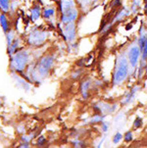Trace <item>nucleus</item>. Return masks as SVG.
Instances as JSON below:
<instances>
[{
  "instance_id": "nucleus-1",
  "label": "nucleus",
  "mask_w": 147,
  "mask_h": 148,
  "mask_svg": "<svg viewBox=\"0 0 147 148\" xmlns=\"http://www.w3.org/2000/svg\"><path fill=\"white\" fill-rule=\"evenodd\" d=\"M59 9L61 13L60 23L75 22L79 17V10L75 0H59Z\"/></svg>"
},
{
  "instance_id": "nucleus-2",
  "label": "nucleus",
  "mask_w": 147,
  "mask_h": 148,
  "mask_svg": "<svg viewBox=\"0 0 147 148\" xmlns=\"http://www.w3.org/2000/svg\"><path fill=\"white\" fill-rule=\"evenodd\" d=\"M29 55L26 50L15 52L11 56V62H10L11 69L15 72H23L29 62Z\"/></svg>"
},
{
  "instance_id": "nucleus-3",
  "label": "nucleus",
  "mask_w": 147,
  "mask_h": 148,
  "mask_svg": "<svg viewBox=\"0 0 147 148\" xmlns=\"http://www.w3.org/2000/svg\"><path fill=\"white\" fill-rule=\"evenodd\" d=\"M48 32L43 29H34L28 36L29 44L32 46H40L48 38Z\"/></svg>"
},
{
  "instance_id": "nucleus-4",
  "label": "nucleus",
  "mask_w": 147,
  "mask_h": 148,
  "mask_svg": "<svg viewBox=\"0 0 147 148\" xmlns=\"http://www.w3.org/2000/svg\"><path fill=\"white\" fill-rule=\"evenodd\" d=\"M54 64V56L53 55H44L43 57H41L40 60L38 61L36 71L37 75H40V77H45L49 71L51 70L52 66Z\"/></svg>"
},
{
  "instance_id": "nucleus-5",
  "label": "nucleus",
  "mask_w": 147,
  "mask_h": 148,
  "mask_svg": "<svg viewBox=\"0 0 147 148\" xmlns=\"http://www.w3.org/2000/svg\"><path fill=\"white\" fill-rule=\"evenodd\" d=\"M59 27L61 29L63 36L66 40L70 42L74 41L76 39V25L75 22H70V23H60Z\"/></svg>"
},
{
  "instance_id": "nucleus-6",
  "label": "nucleus",
  "mask_w": 147,
  "mask_h": 148,
  "mask_svg": "<svg viewBox=\"0 0 147 148\" xmlns=\"http://www.w3.org/2000/svg\"><path fill=\"white\" fill-rule=\"evenodd\" d=\"M128 76V64L126 59H121L119 61L118 68L116 70L115 76H114V82L119 84L122 82Z\"/></svg>"
},
{
  "instance_id": "nucleus-7",
  "label": "nucleus",
  "mask_w": 147,
  "mask_h": 148,
  "mask_svg": "<svg viewBox=\"0 0 147 148\" xmlns=\"http://www.w3.org/2000/svg\"><path fill=\"white\" fill-rule=\"evenodd\" d=\"M56 8L53 6V5H47V6L44 7L42 9V18L45 22L48 23H52L54 22V19H55L56 16Z\"/></svg>"
},
{
  "instance_id": "nucleus-8",
  "label": "nucleus",
  "mask_w": 147,
  "mask_h": 148,
  "mask_svg": "<svg viewBox=\"0 0 147 148\" xmlns=\"http://www.w3.org/2000/svg\"><path fill=\"white\" fill-rule=\"evenodd\" d=\"M29 16L32 22H36L42 16V8L39 3H36L29 10Z\"/></svg>"
},
{
  "instance_id": "nucleus-9",
  "label": "nucleus",
  "mask_w": 147,
  "mask_h": 148,
  "mask_svg": "<svg viewBox=\"0 0 147 148\" xmlns=\"http://www.w3.org/2000/svg\"><path fill=\"white\" fill-rule=\"evenodd\" d=\"M139 54H140V49H139L138 46H133L129 50V62H131L133 67H135V65L137 64Z\"/></svg>"
},
{
  "instance_id": "nucleus-10",
  "label": "nucleus",
  "mask_w": 147,
  "mask_h": 148,
  "mask_svg": "<svg viewBox=\"0 0 147 148\" xmlns=\"http://www.w3.org/2000/svg\"><path fill=\"white\" fill-rule=\"evenodd\" d=\"M0 27L3 29V32L6 34L7 32L10 29V22H9V18L5 13H1L0 14Z\"/></svg>"
},
{
  "instance_id": "nucleus-11",
  "label": "nucleus",
  "mask_w": 147,
  "mask_h": 148,
  "mask_svg": "<svg viewBox=\"0 0 147 148\" xmlns=\"http://www.w3.org/2000/svg\"><path fill=\"white\" fill-rule=\"evenodd\" d=\"M20 44H21V38L18 36H16L13 40V42H12V44L8 47V52L11 56L15 53V52H17V49L19 48Z\"/></svg>"
},
{
  "instance_id": "nucleus-12",
  "label": "nucleus",
  "mask_w": 147,
  "mask_h": 148,
  "mask_svg": "<svg viewBox=\"0 0 147 148\" xmlns=\"http://www.w3.org/2000/svg\"><path fill=\"white\" fill-rule=\"evenodd\" d=\"M12 0H0V11L2 13H9Z\"/></svg>"
},
{
  "instance_id": "nucleus-13",
  "label": "nucleus",
  "mask_w": 147,
  "mask_h": 148,
  "mask_svg": "<svg viewBox=\"0 0 147 148\" xmlns=\"http://www.w3.org/2000/svg\"><path fill=\"white\" fill-rule=\"evenodd\" d=\"M16 37V32H15L14 29H10L8 32H6V42H7V48L12 44V42Z\"/></svg>"
},
{
  "instance_id": "nucleus-14",
  "label": "nucleus",
  "mask_w": 147,
  "mask_h": 148,
  "mask_svg": "<svg viewBox=\"0 0 147 148\" xmlns=\"http://www.w3.org/2000/svg\"><path fill=\"white\" fill-rule=\"evenodd\" d=\"M138 89V87L136 86V87H134V88L131 90V92L129 93L128 96H126V101H124V103H129V102H131V100L133 99V97H134V94H135V92H136V90Z\"/></svg>"
},
{
  "instance_id": "nucleus-15",
  "label": "nucleus",
  "mask_w": 147,
  "mask_h": 148,
  "mask_svg": "<svg viewBox=\"0 0 147 148\" xmlns=\"http://www.w3.org/2000/svg\"><path fill=\"white\" fill-rule=\"evenodd\" d=\"M129 11H128V10H126V9H123V10H122V11H121V12H120V13H119V15H118V16H117L116 18L114 19V22H116L117 20H121V19H123L124 17L128 16V15H129Z\"/></svg>"
},
{
  "instance_id": "nucleus-16",
  "label": "nucleus",
  "mask_w": 147,
  "mask_h": 148,
  "mask_svg": "<svg viewBox=\"0 0 147 148\" xmlns=\"http://www.w3.org/2000/svg\"><path fill=\"white\" fill-rule=\"evenodd\" d=\"M88 87H89V82H85L83 84V87H81V90H83V96L85 97L88 95Z\"/></svg>"
},
{
  "instance_id": "nucleus-17",
  "label": "nucleus",
  "mask_w": 147,
  "mask_h": 148,
  "mask_svg": "<svg viewBox=\"0 0 147 148\" xmlns=\"http://www.w3.org/2000/svg\"><path fill=\"white\" fill-rule=\"evenodd\" d=\"M142 51H143V59H146L147 58V36L145 37V42H144Z\"/></svg>"
},
{
  "instance_id": "nucleus-18",
  "label": "nucleus",
  "mask_w": 147,
  "mask_h": 148,
  "mask_svg": "<svg viewBox=\"0 0 147 148\" xmlns=\"http://www.w3.org/2000/svg\"><path fill=\"white\" fill-rule=\"evenodd\" d=\"M103 116H95V117H93L91 119V121L90 123H99V122H101L102 120H103Z\"/></svg>"
},
{
  "instance_id": "nucleus-19",
  "label": "nucleus",
  "mask_w": 147,
  "mask_h": 148,
  "mask_svg": "<svg viewBox=\"0 0 147 148\" xmlns=\"http://www.w3.org/2000/svg\"><path fill=\"white\" fill-rule=\"evenodd\" d=\"M122 139V134H120V132H117L116 135L114 136V139H113V142L114 143H118V142H120V140Z\"/></svg>"
},
{
  "instance_id": "nucleus-20",
  "label": "nucleus",
  "mask_w": 147,
  "mask_h": 148,
  "mask_svg": "<svg viewBox=\"0 0 147 148\" xmlns=\"http://www.w3.org/2000/svg\"><path fill=\"white\" fill-rule=\"evenodd\" d=\"M139 4H140V1L139 0H133V11L135 12L136 9L139 7Z\"/></svg>"
},
{
  "instance_id": "nucleus-21",
  "label": "nucleus",
  "mask_w": 147,
  "mask_h": 148,
  "mask_svg": "<svg viewBox=\"0 0 147 148\" xmlns=\"http://www.w3.org/2000/svg\"><path fill=\"white\" fill-rule=\"evenodd\" d=\"M32 136H34V135H31V134H29V135H24L23 138H22V139H23L24 142H27V143H29V140L32 139Z\"/></svg>"
},
{
  "instance_id": "nucleus-22",
  "label": "nucleus",
  "mask_w": 147,
  "mask_h": 148,
  "mask_svg": "<svg viewBox=\"0 0 147 148\" xmlns=\"http://www.w3.org/2000/svg\"><path fill=\"white\" fill-rule=\"evenodd\" d=\"M141 123H142V121H141L140 118H137V119H136L135 121H134V127H140L141 126Z\"/></svg>"
},
{
  "instance_id": "nucleus-23",
  "label": "nucleus",
  "mask_w": 147,
  "mask_h": 148,
  "mask_svg": "<svg viewBox=\"0 0 147 148\" xmlns=\"http://www.w3.org/2000/svg\"><path fill=\"white\" fill-rule=\"evenodd\" d=\"M124 138H126V141H129V140H131V138H133V134H131V132H126V135H124Z\"/></svg>"
},
{
  "instance_id": "nucleus-24",
  "label": "nucleus",
  "mask_w": 147,
  "mask_h": 148,
  "mask_svg": "<svg viewBox=\"0 0 147 148\" xmlns=\"http://www.w3.org/2000/svg\"><path fill=\"white\" fill-rule=\"evenodd\" d=\"M95 0H81V2L83 4H85V5H88V4H90L92 3V2H94Z\"/></svg>"
},
{
  "instance_id": "nucleus-25",
  "label": "nucleus",
  "mask_w": 147,
  "mask_h": 148,
  "mask_svg": "<svg viewBox=\"0 0 147 148\" xmlns=\"http://www.w3.org/2000/svg\"><path fill=\"white\" fill-rule=\"evenodd\" d=\"M44 142H45V138L44 137H40V138H38V140H37V144L38 145H43Z\"/></svg>"
},
{
  "instance_id": "nucleus-26",
  "label": "nucleus",
  "mask_w": 147,
  "mask_h": 148,
  "mask_svg": "<svg viewBox=\"0 0 147 148\" xmlns=\"http://www.w3.org/2000/svg\"><path fill=\"white\" fill-rule=\"evenodd\" d=\"M107 130H108V124L102 123V130H103V132H107Z\"/></svg>"
},
{
  "instance_id": "nucleus-27",
  "label": "nucleus",
  "mask_w": 147,
  "mask_h": 148,
  "mask_svg": "<svg viewBox=\"0 0 147 148\" xmlns=\"http://www.w3.org/2000/svg\"><path fill=\"white\" fill-rule=\"evenodd\" d=\"M0 107H1V101H0Z\"/></svg>"
},
{
  "instance_id": "nucleus-28",
  "label": "nucleus",
  "mask_w": 147,
  "mask_h": 148,
  "mask_svg": "<svg viewBox=\"0 0 147 148\" xmlns=\"http://www.w3.org/2000/svg\"><path fill=\"white\" fill-rule=\"evenodd\" d=\"M53 1H59V0H53Z\"/></svg>"
},
{
  "instance_id": "nucleus-29",
  "label": "nucleus",
  "mask_w": 147,
  "mask_h": 148,
  "mask_svg": "<svg viewBox=\"0 0 147 148\" xmlns=\"http://www.w3.org/2000/svg\"><path fill=\"white\" fill-rule=\"evenodd\" d=\"M146 71H147V66H146Z\"/></svg>"
}]
</instances>
